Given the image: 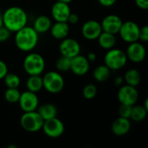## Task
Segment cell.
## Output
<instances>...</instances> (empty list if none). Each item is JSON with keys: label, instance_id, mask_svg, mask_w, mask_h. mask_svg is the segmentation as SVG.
I'll list each match as a JSON object with an SVG mask.
<instances>
[{"label": "cell", "instance_id": "1", "mask_svg": "<svg viewBox=\"0 0 148 148\" xmlns=\"http://www.w3.org/2000/svg\"><path fill=\"white\" fill-rule=\"evenodd\" d=\"M3 26L10 32H16L27 25L28 16L25 10L18 6H11L6 9L2 15Z\"/></svg>", "mask_w": 148, "mask_h": 148}, {"label": "cell", "instance_id": "34", "mask_svg": "<svg viewBox=\"0 0 148 148\" xmlns=\"http://www.w3.org/2000/svg\"><path fill=\"white\" fill-rule=\"evenodd\" d=\"M8 73V67H7V64L0 60V80L3 79V77L5 76V75Z\"/></svg>", "mask_w": 148, "mask_h": 148}, {"label": "cell", "instance_id": "9", "mask_svg": "<svg viewBox=\"0 0 148 148\" xmlns=\"http://www.w3.org/2000/svg\"><path fill=\"white\" fill-rule=\"evenodd\" d=\"M118 101L121 104L129 105L133 106L136 104L138 98H139V93L136 89V87H133L130 85H125L120 88L118 94H117Z\"/></svg>", "mask_w": 148, "mask_h": 148}, {"label": "cell", "instance_id": "38", "mask_svg": "<svg viewBox=\"0 0 148 148\" xmlns=\"http://www.w3.org/2000/svg\"><path fill=\"white\" fill-rule=\"evenodd\" d=\"M124 82V78L122 76H117L114 79V83L116 86H121Z\"/></svg>", "mask_w": 148, "mask_h": 148}, {"label": "cell", "instance_id": "31", "mask_svg": "<svg viewBox=\"0 0 148 148\" xmlns=\"http://www.w3.org/2000/svg\"><path fill=\"white\" fill-rule=\"evenodd\" d=\"M139 40H140L143 42H148V26L144 25L143 27H140V32H139Z\"/></svg>", "mask_w": 148, "mask_h": 148}, {"label": "cell", "instance_id": "8", "mask_svg": "<svg viewBox=\"0 0 148 148\" xmlns=\"http://www.w3.org/2000/svg\"><path fill=\"white\" fill-rule=\"evenodd\" d=\"M140 26L133 21L123 22L119 30V34L126 42H134L139 40Z\"/></svg>", "mask_w": 148, "mask_h": 148}, {"label": "cell", "instance_id": "16", "mask_svg": "<svg viewBox=\"0 0 148 148\" xmlns=\"http://www.w3.org/2000/svg\"><path fill=\"white\" fill-rule=\"evenodd\" d=\"M70 13V7L67 3L56 1L52 5L51 16L56 22H67Z\"/></svg>", "mask_w": 148, "mask_h": 148}, {"label": "cell", "instance_id": "24", "mask_svg": "<svg viewBox=\"0 0 148 148\" xmlns=\"http://www.w3.org/2000/svg\"><path fill=\"white\" fill-rule=\"evenodd\" d=\"M110 75H111V69L108 68L105 64L97 66L93 72L95 80L99 82H104L108 81L110 77Z\"/></svg>", "mask_w": 148, "mask_h": 148}, {"label": "cell", "instance_id": "17", "mask_svg": "<svg viewBox=\"0 0 148 148\" xmlns=\"http://www.w3.org/2000/svg\"><path fill=\"white\" fill-rule=\"evenodd\" d=\"M131 129V122L129 119L118 117L112 124L111 130L116 136H124L129 133Z\"/></svg>", "mask_w": 148, "mask_h": 148}, {"label": "cell", "instance_id": "2", "mask_svg": "<svg viewBox=\"0 0 148 148\" xmlns=\"http://www.w3.org/2000/svg\"><path fill=\"white\" fill-rule=\"evenodd\" d=\"M15 33V44L18 49L24 52H29L36 47L38 42V33L33 27L26 25Z\"/></svg>", "mask_w": 148, "mask_h": 148}, {"label": "cell", "instance_id": "36", "mask_svg": "<svg viewBox=\"0 0 148 148\" xmlns=\"http://www.w3.org/2000/svg\"><path fill=\"white\" fill-rule=\"evenodd\" d=\"M98 2L100 3L101 5L104 7H110L115 3L116 0H98Z\"/></svg>", "mask_w": 148, "mask_h": 148}, {"label": "cell", "instance_id": "28", "mask_svg": "<svg viewBox=\"0 0 148 148\" xmlns=\"http://www.w3.org/2000/svg\"><path fill=\"white\" fill-rule=\"evenodd\" d=\"M71 65V58L62 56L56 62V68L60 72H66L70 70Z\"/></svg>", "mask_w": 148, "mask_h": 148}, {"label": "cell", "instance_id": "13", "mask_svg": "<svg viewBox=\"0 0 148 148\" xmlns=\"http://www.w3.org/2000/svg\"><path fill=\"white\" fill-rule=\"evenodd\" d=\"M102 32L101 23L96 20H88L82 27V34L87 40H97Z\"/></svg>", "mask_w": 148, "mask_h": 148}, {"label": "cell", "instance_id": "22", "mask_svg": "<svg viewBox=\"0 0 148 148\" xmlns=\"http://www.w3.org/2000/svg\"><path fill=\"white\" fill-rule=\"evenodd\" d=\"M26 88L27 90L37 93L39 92L42 88V77L41 75H29V78L26 81Z\"/></svg>", "mask_w": 148, "mask_h": 148}, {"label": "cell", "instance_id": "25", "mask_svg": "<svg viewBox=\"0 0 148 148\" xmlns=\"http://www.w3.org/2000/svg\"><path fill=\"white\" fill-rule=\"evenodd\" d=\"M148 110L141 105H133L130 119H132L135 122H140L144 121L147 115Z\"/></svg>", "mask_w": 148, "mask_h": 148}, {"label": "cell", "instance_id": "23", "mask_svg": "<svg viewBox=\"0 0 148 148\" xmlns=\"http://www.w3.org/2000/svg\"><path fill=\"white\" fill-rule=\"evenodd\" d=\"M123 78H124V82L127 85H130L133 87H137L141 82V75L135 69H131L127 70L125 75L123 76Z\"/></svg>", "mask_w": 148, "mask_h": 148}, {"label": "cell", "instance_id": "37", "mask_svg": "<svg viewBox=\"0 0 148 148\" xmlns=\"http://www.w3.org/2000/svg\"><path fill=\"white\" fill-rule=\"evenodd\" d=\"M96 58H97V56H96L95 53H94V52H90V53H88V56H87V59H88L89 62H95V61L96 60Z\"/></svg>", "mask_w": 148, "mask_h": 148}, {"label": "cell", "instance_id": "4", "mask_svg": "<svg viewBox=\"0 0 148 148\" xmlns=\"http://www.w3.org/2000/svg\"><path fill=\"white\" fill-rule=\"evenodd\" d=\"M23 69L29 75H41L45 69L44 58L37 53H29L23 60Z\"/></svg>", "mask_w": 148, "mask_h": 148}, {"label": "cell", "instance_id": "26", "mask_svg": "<svg viewBox=\"0 0 148 148\" xmlns=\"http://www.w3.org/2000/svg\"><path fill=\"white\" fill-rule=\"evenodd\" d=\"M3 81H4V84L7 88H17L21 83L20 77L17 75H16L14 73H9V72L3 77Z\"/></svg>", "mask_w": 148, "mask_h": 148}, {"label": "cell", "instance_id": "10", "mask_svg": "<svg viewBox=\"0 0 148 148\" xmlns=\"http://www.w3.org/2000/svg\"><path fill=\"white\" fill-rule=\"evenodd\" d=\"M18 103L20 108L23 112L36 111L39 106V99L36 93L27 90L21 93Z\"/></svg>", "mask_w": 148, "mask_h": 148}, {"label": "cell", "instance_id": "12", "mask_svg": "<svg viewBox=\"0 0 148 148\" xmlns=\"http://www.w3.org/2000/svg\"><path fill=\"white\" fill-rule=\"evenodd\" d=\"M126 55L127 59H129L133 62H136V63L141 62L146 58V55H147L146 48L142 43L138 42L137 41L134 42H130L127 48Z\"/></svg>", "mask_w": 148, "mask_h": 148}, {"label": "cell", "instance_id": "29", "mask_svg": "<svg viewBox=\"0 0 148 148\" xmlns=\"http://www.w3.org/2000/svg\"><path fill=\"white\" fill-rule=\"evenodd\" d=\"M97 95V88L95 84H87L82 89V95L87 100H92Z\"/></svg>", "mask_w": 148, "mask_h": 148}, {"label": "cell", "instance_id": "41", "mask_svg": "<svg viewBox=\"0 0 148 148\" xmlns=\"http://www.w3.org/2000/svg\"><path fill=\"white\" fill-rule=\"evenodd\" d=\"M8 148H17V147H16V146H12V145H10V146L8 147Z\"/></svg>", "mask_w": 148, "mask_h": 148}, {"label": "cell", "instance_id": "32", "mask_svg": "<svg viewBox=\"0 0 148 148\" xmlns=\"http://www.w3.org/2000/svg\"><path fill=\"white\" fill-rule=\"evenodd\" d=\"M10 31L4 26L0 27V42L7 41L10 36Z\"/></svg>", "mask_w": 148, "mask_h": 148}, {"label": "cell", "instance_id": "30", "mask_svg": "<svg viewBox=\"0 0 148 148\" xmlns=\"http://www.w3.org/2000/svg\"><path fill=\"white\" fill-rule=\"evenodd\" d=\"M131 111H132V106L125 105V104H121V106H120V108L118 109V114H119L120 117L130 119Z\"/></svg>", "mask_w": 148, "mask_h": 148}, {"label": "cell", "instance_id": "20", "mask_svg": "<svg viewBox=\"0 0 148 148\" xmlns=\"http://www.w3.org/2000/svg\"><path fill=\"white\" fill-rule=\"evenodd\" d=\"M36 112L41 115L43 121L55 118L57 115V108L52 103H45L38 106V108H36Z\"/></svg>", "mask_w": 148, "mask_h": 148}, {"label": "cell", "instance_id": "40", "mask_svg": "<svg viewBox=\"0 0 148 148\" xmlns=\"http://www.w3.org/2000/svg\"><path fill=\"white\" fill-rule=\"evenodd\" d=\"M57 1H61V2H64V3H71L73 0H57Z\"/></svg>", "mask_w": 148, "mask_h": 148}, {"label": "cell", "instance_id": "6", "mask_svg": "<svg viewBox=\"0 0 148 148\" xmlns=\"http://www.w3.org/2000/svg\"><path fill=\"white\" fill-rule=\"evenodd\" d=\"M43 122V119L36 112V110L30 112H23V114L21 116L20 119L21 127L25 131L29 133H35L41 130Z\"/></svg>", "mask_w": 148, "mask_h": 148}, {"label": "cell", "instance_id": "33", "mask_svg": "<svg viewBox=\"0 0 148 148\" xmlns=\"http://www.w3.org/2000/svg\"><path fill=\"white\" fill-rule=\"evenodd\" d=\"M80 21V17L79 16L76 14V13H73L71 12L68 17V20H67V23H69L70 24H76L78 23V22Z\"/></svg>", "mask_w": 148, "mask_h": 148}, {"label": "cell", "instance_id": "39", "mask_svg": "<svg viewBox=\"0 0 148 148\" xmlns=\"http://www.w3.org/2000/svg\"><path fill=\"white\" fill-rule=\"evenodd\" d=\"M2 26H3V16L0 14V27H2Z\"/></svg>", "mask_w": 148, "mask_h": 148}, {"label": "cell", "instance_id": "5", "mask_svg": "<svg viewBox=\"0 0 148 148\" xmlns=\"http://www.w3.org/2000/svg\"><path fill=\"white\" fill-rule=\"evenodd\" d=\"M64 79L59 72L49 71L42 77V86L50 94H58L64 88Z\"/></svg>", "mask_w": 148, "mask_h": 148}, {"label": "cell", "instance_id": "21", "mask_svg": "<svg viewBox=\"0 0 148 148\" xmlns=\"http://www.w3.org/2000/svg\"><path fill=\"white\" fill-rule=\"evenodd\" d=\"M97 40H98L99 45L102 49H107V50L114 48L115 43H116L115 35L108 33V32H105V31H102L101 33V35L99 36Z\"/></svg>", "mask_w": 148, "mask_h": 148}, {"label": "cell", "instance_id": "35", "mask_svg": "<svg viewBox=\"0 0 148 148\" xmlns=\"http://www.w3.org/2000/svg\"><path fill=\"white\" fill-rule=\"evenodd\" d=\"M135 3L141 10L148 9V0H135Z\"/></svg>", "mask_w": 148, "mask_h": 148}, {"label": "cell", "instance_id": "7", "mask_svg": "<svg viewBox=\"0 0 148 148\" xmlns=\"http://www.w3.org/2000/svg\"><path fill=\"white\" fill-rule=\"evenodd\" d=\"M42 129L48 137L56 139L63 134L65 127L63 122L60 119L55 117L44 121Z\"/></svg>", "mask_w": 148, "mask_h": 148}, {"label": "cell", "instance_id": "11", "mask_svg": "<svg viewBox=\"0 0 148 148\" xmlns=\"http://www.w3.org/2000/svg\"><path fill=\"white\" fill-rule=\"evenodd\" d=\"M61 41L62 42L59 45V50L62 56L73 58L74 56L80 54L81 46L76 40L66 37Z\"/></svg>", "mask_w": 148, "mask_h": 148}, {"label": "cell", "instance_id": "15", "mask_svg": "<svg viewBox=\"0 0 148 148\" xmlns=\"http://www.w3.org/2000/svg\"><path fill=\"white\" fill-rule=\"evenodd\" d=\"M90 65L89 61L87 59L86 56L82 55H77L71 58V65L70 70L76 75L82 76L86 75L89 70Z\"/></svg>", "mask_w": 148, "mask_h": 148}, {"label": "cell", "instance_id": "27", "mask_svg": "<svg viewBox=\"0 0 148 148\" xmlns=\"http://www.w3.org/2000/svg\"><path fill=\"white\" fill-rule=\"evenodd\" d=\"M20 91L16 88H7L4 92V99L9 103H17L20 98Z\"/></svg>", "mask_w": 148, "mask_h": 148}, {"label": "cell", "instance_id": "14", "mask_svg": "<svg viewBox=\"0 0 148 148\" xmlns=\"http://www.w3.org/2000/svg\"><path fill=\"white\" fill-rule=\"evenodd\" d=\"M122 23L123 22L119 16L111 14V15L106 16L102 19L101 25L102 31L115 35V34L119 33V30L121 27Z\"/></svg>", "mask_w": 148, "mask_h": 148}, {"label": "cell", "instance_id": "3", "mask_svg": "<svg viewBox=\"0 0 148 148\" xmlns=\"http://www.w3.org/2000/svg\"><path fill=\"white\" fill-rule=\"evenodd\" d=\"M127 60L125 51L112 48L108 50L104 56V64L111 70H119L125 67Z\"/></svg>", "mask_w": 148, "mask_h": 148}, {"label": "cell", "instance_id": "19", "mask_svg": "<svg viewBox=\"0 0 148 148\" xmlns=\"http://www.w3.org/2000/svg\"><path fill=\"white\" fill-rule=\"evenodd\" d=\"M51 25V19L46 15H41L36 18L33 24V28L38 34H42L48 32L50 29Z\"/></svg>", "mask_w": 148, "mask_h": 148}, {"label": "cell", "instance_id": "18", "mask_svg": "<svg viewBox=\"0 0 148 148\" xmlns=\"http://www.w3.org/2000/svg\"><path fill=\"white\" fill-rule=\"evenodd\" d=\"M51 36L56 40L66 38L69 33V25L67 22H56L50 27Z\"/></svg>", "mask_w": 148, "mask_h": 148}]
</instances>
